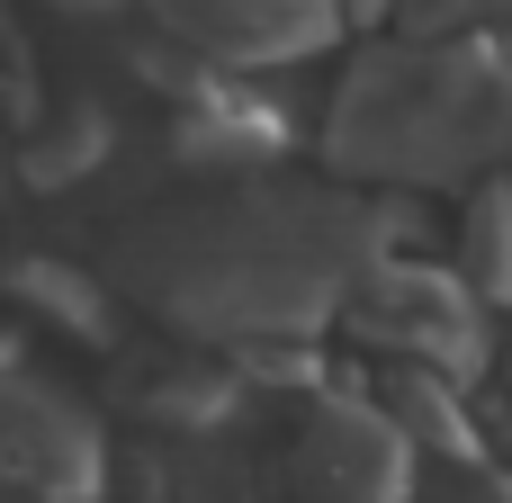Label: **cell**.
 <instances>
[{
  "instance_id": "cell-1",
  "label": "cell",
  "mask_w": 512,
  "mask_h": 503,
  "mask_svg": "<svg viewBox=\"0 0 512 503\" xmlns=\"http://www.w3.org/2000/svg\"><path fill=\"white\" fill-rule=\"evenodd\" d=\"M387 252V216L351 207V198H234L216 216H162L126 243L144 297L198 333L252 342V333H297L315 315H333L369 261Z\"/></svg>"
},
{
  "instance_id": "cell-2",
  "label": "cell",
  "mask_w": 512,
  "mask_h": 503,
  "mask_svg": "<svg viewBox=\"0 0 512 503\" xmlns=\"http://www.w3.org/2000/svg\"><path fill=\"white\" fill-rule=\"evenodd\" d=\"M324 153L369 180H459L512 126V54L486 36L378 45L342 72Z\"/></svg>"
},
{
  "instance_id": "cell-3",
  "label": "cell",
  "mask_w": 512,
  "mask_h": 503,
  "mask_svg": "<svg viewBox=\"0 0 512 503\" xmlns=\"http://www.w3.org/2000/svg\"><path fill=\"white\" fill-rule=\"evenodd\" d=\"M360 333H378L405 360L450 369L459 387L486 378L477 279H450V270H423V261H369V279H360Z\"/></svg>"
},
{
  "instance_id": "cell-4",
  "label": "cell",
  "mask_w": 512,
  "mask_h": 503,
  "mask_svg": "<svg viewBox=\"0 0 512 503\" xmlns=\"http://www.w3.org/2000/svg\"><path fill=\"white\" fill-rule=\"evenodd\" d=\"M0 477L45 503H90L99 495V432L81 423L72 396L0 360Z\"/></svg>"
},
{
  "instance_id": "cell-5",
  "label": "cell",
  "mask_w": 512,
  "mask_h": 503,
  "mask_svg": "<svg viewBox=\"0 0 512 503\" xmlns=\"http://www.w3.org/2000/svg\"><path fill=\"white\" fill-rule=\"evenodd\" d=\"M144 9L162 18V36H180L216 72L297 63L342 27V0H144Z\"/></svg>"
},
{
  "instance_id": "cell-6",
  "label": "cell",
  "mask_w": 512,
  "mask_h": 503,
  "mask_svg": "<svg viewBox=\"0 0 512 503\" xmlns=\"http://www.w3.org/2000/svg\"><path fill=\"white\" fill-rule=\"evenodd\" d=\"M306 503H414V441L387 405H324L297 441Z\"/></svg>"
},
{
  "instance_id": "cell-7",
  "label": "cell",
  "mask_w": 512,
  "mask_h": 503,
  "mask_svg": "<svg viewBox=\"0 0 512 503\" xmlns=\"http://www.w3.org/2000/svg\"><path fill=\"white\" fill-rule=\"evenodd\" d=\"M387 414L405 423V441H414V450H432V459H450V468H477V459H486V432L468 423L459 378H450V369H432V360H414V369H396V378H387Z\"/></svg>"
},
{
  "instance_id": "cell-8",
  "label": "cell",
  "mask_w": 512,
  "mask_h": 503,
  "mask_svg": "<svg viewBox=\"0 0 512 503\" xmlns=\"http://www.w3.org/2000/svg\"><path fill=\"white\" fill-rule=\"evenodd\" d=\"M180 153L189 162H261V153H279V108H252V99H225L216 81H198V108L180 117Z\"/></svg>"
},
{
  "instance_id": "cell-9",
  "label": "cell",
  "mask_w": 512,
  "mask_h": 503,
  "mask_svg": "<svg viewBox=\"0 0 512 503\" xmlns=\"http://www.w3.org/2000/svg\"><path fill=\"white\" fill-rule=\"evenodd\" d=\"M9 297L18 306H36V315H54L63 333H81V342H99L108 333V297L72 270V261H18L9 270Z\"/></svg>"
},
{
  "instance_id": "cell-10",
  "label": "cell",
  "mask_w": 512,
  "mask_h": 503,
  "mask_svg": "<svg viewBox=\"0 0 512 503\" xmlns=\"http://www.w3.org/2000/svg\"><path fill=\"white\" fill-rule=\"evenodd\" d=\"M99 153H108V117H99L90 99H81V108H54V117L36 126V144H27V180H54V189H63V180H81Z\"/></svg>"
},
{
  "instance_id": "cell-11",
  "label": "cell",
  "mask_w": 512,
  "mask_h": 503,
  "mask_svg": "<svg viewBox=\"0 0 512 503\" xmlns=\"http://www.w3.org/2000/svg\"><path fill=\"white\" fill-rule=\"evenodd\" d=\"M468 279H477L495 306H512V189L504 180L468 207Z\"/></svg>"
},
{
  "instance_id": "cell-12",
  "label": "cell",
  "mask_w": 512,
  "mask_h": 503,
  "mask_svg": "<svg viewBox=\"0 0 512 503\" xmlns=\"http://www.w3.org/2000/svg\"><path fill=\"white\" fill-rule=\"evenodd\" d=\"M234 378H270V387H315V378H324V360H315L306 342H288V333H252V342H234Z\"/></svg>"
},
{
  "instance_id": "cell-13",
  "label": "cell",
  "mask_w": 512,
  "mask_h": 503,
  "mask_svg": "<svg viewBox=\"0 0 512 503\" xmlns=\"http://www.w3.org/2000/svg\"><path fill=\"white\" fill-rule=\"evenodd\" d=\"M405 36H486L495 18H512V0H396Z\"/></svg>"
},
{
  "instance_id": "cell-14",
  "label": "cell",
  "mask_w": 512,
  "mask_h": 503,
  "mask_svg": "<svg viewBox=\"0 0 512 503\" xmlns=\"http://www.w3.org/2000/svg\"><path fill=\"white\" fill-rule=\"evenodd\" d=\"M153 414H162V423H225V414H234V378H198V369H189V378H171V387L153 396Z\"/></svg>"
},
{
  "instance_id": "cell-15",
  "label": "cell",
  "mask_w": 512,
  "mask_h": 503,
  "mask_svg": "<svg viewBox=\"0 0 512 503\" xmlns=\"http://www.w3.org/2000/svg\"><path fill=\"white\" fill-rule=\"evenodd\" d=\"M0 99H9V108H27V99H36V72H27V45H18V27H9V18H0Z\"/></svg>"
},
{
  "instance_id": "cell-16",
  "label": "cell",
  "mask_w": 512,
  "mask_h": 503,
  "mask_svg": "<svg viewBox=\"0 0 512 503\" xmlns=\"http://www.w3.org/2000/svg\"><path fill=\"white\" fill-rule=\"evenodd\" d=\"M450 503H512V477H468Z\"/></svg>"
},
{
  "instance_id": "cell-17",
  "label": "cell",
  "mask_w": 512,
  "mask_h": 503,
  "mask_svg": "<svg viewBox=\"0 0 512 503\" xmlns=\"http://www.w3.org/2000/svg\"><path fill=\"white\" fill-rule=\"evenodd\" d=\"M72 9H99V0H72Z\"/></svg>"
}]
</instances>
